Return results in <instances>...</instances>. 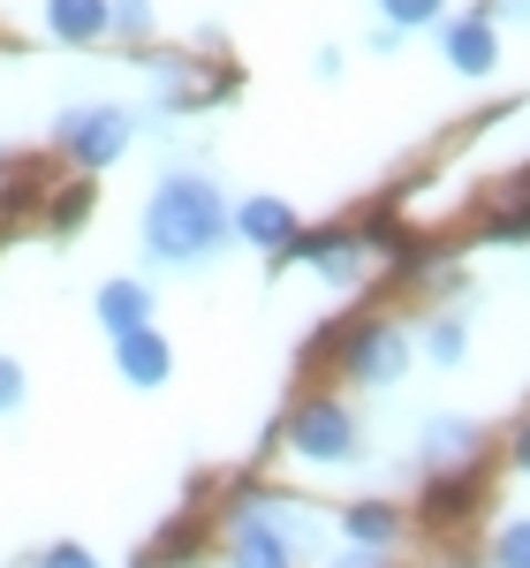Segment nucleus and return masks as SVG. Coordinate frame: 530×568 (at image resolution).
<instances>
[{"mask_svg": "<svg viewBox=\"0 0 530 568\" xmlns=\"http://www.w3.org/2000/svg\"><path fill=\"white\" fill-rule=\"evenodd\" d=\"M144 243H152V258H167V265H205L227 243V197L205 175H167L152 190Z\"/></svg>", "mask_w": 530, "mask_h": 568, "instance_id": "nucleus-1", "label": "nucleus"}, {"mask_svg": "<svg viewBox=\"0 0 530 568\" xmlns=\"http://www.w3.org/2000/svg\"><path fill=\"white\" fill-rule=\"evenodd\" d=\"M288 439H296L304 463H356V447H364V433H356V417L342 402H304Z\"/></svg>", "mask_w": 530, "mask_h": 568, "instance_id": "nucleus-2", "label": "nucleus"}, {"mask_svg": "<svg viewBox=\"0 0 530 568\" xmlns=\"http://www.w3.org/2000/svg\"><path fill=\"white\" fill-rule=\"evenodd\" d=\"M61 144H69L84 168H106V160H122V144H130V114H122V106H84V114L61 122Z\"/></svg>", "mask_w": 530, "mask_h": 568, "instance_id": "nucleus-3", "label": "nucleus"}, {"mask_svg": "<svg viewBox=\"0 0 530 568\" xmlns=\"http://www.w3.org/2000/svg\"><path fill=\"white\" fill-rule=\"evenodd\" d=\"M401 364H409V334H401V326H364V334L349 342L356 379H395Z\"/></svg>", "mask_w": 530, "mask_h": 568, "instance_id": "nucleus-4", "label": "nucleus"}, {"mask_svg": "<svg viewBox=\"0 0 530 568\" xmlns=\"http://www.w3.org/2000/svg\"><path fill=\"white\" fill-rule=\"evenodd\" d=\"M114 356H122V372H130L136 387H160V379L175 372V349H167V334H152V326H130V334H114Z\"/></svg>", "mask_w": 530, "mask_h": 568, "instance_id": "nucleus-5", "label": "nucleus"}, {"mask_svg": "<svg viewBox=\"0 0 530 568\" xmlns=\"http://www.w3.org/2000/svg\"><path fill=\"white\" fill-rule=\"evenodd\" d=\"M447 61H455L462 77H486L492 61H500V39H492L486 16H462V23H447Z\"/></svg>", "mask_w": 530, "mask_h": 568, "instance_id": "nucleus-6", "label": "nucleus"}, {"mask_svg": "<svg viewBox=\"0 0 530 568\" xmlns=\"http://www.w3.org/2000/svg\"><path fill=\"white\" fill-rule=\"evenodd\" d=\"M235 568H288V546L258 524V508L235 516Z\"/></svg>", "mask_w": 530, "mask_h": 568, "instance_id": "nucleus-7", "label": "nucleus"}, {"mask_svg": "<svg viewBox=\"0 0 530 568\" xmlns=\"http://www.w3.org/2000/svg\"><path fill=\"white\" fill-rule=\"evenodd\" d=\"M45 23H53V39L84 45L106 31V0H45Z\"/></svg>", "mask_w": 530, "mask_h": 568, "instance_id": "nucleus-8", "label": "nucleus"}, {"mask_svg": "<svg viewBox=\"0 0 530 568\" xmlns=\"http://www.w3.org/2000/svg\"><path fill=\"white\" fill-rule=\"evenodd\" d=\"M235 227H243L251 243H265V251H273V243H288V235H296V213H288L281 197H251V205L235 213Z\"/></svg>", "mask_w": 530, "mask_h": 568, "instance_id": "nucleus-9", "label": "nucleus"}, {"mask_svg": "<svg viewBox=\"0 0 530 568\" xmlns=\"http://www.w3.org/2000/svg\"><path fill=\"white\" fill-rule=\"evenodd\" d=\"M144 311H152V296H144L136 281H114V288H99V318H106L114 334H130V326H144Z\"/></svg>", "mask_w": 530, "mask_h": 568, "instance_id": "nucleus-10", "label": "nucleus"}, {"mask_svg": "<svg viewBox=\"0 0 530 568\" xmlns=\"http://www.w3.org/2000/svg\"><path fill=\"white\" fill-rule=\"evenodd\" d=\"M425 447H432V463H470V455H478V425H470V417H440V425L425 433Z\"/></svg>", "mask_w": 530, "mask_h": 568, "instance_id": "nucleus-11", "label": "nucleus"}, {"mask_svg": "<svg viewBox=\"0 0 530 568\" xmlns=\"http://www.w3.org/2000/svg\"><path fill=\"white\" fill-rule=\"evenodd\" d=\"M310 265H318V273H326V281L342 288V281H356V273H364V251L334 235V243H310Z\"/></svg>", "mask_w": 530, "mask_h": 568, "instance_id": "nucleus-12", "label": "nucleus"}, {"mask_svg": "<svg viewBox=\"0 0 530 568\" xmlns=\"http://www.w3.org/2000/svg\"><path fill=\"white\" fill-rule=\"evenodd\" d=\"M342 524H349V538H356V546H387V538H395V508L364 500V508H349Z\"/></svg>", "mask_w": 530, "mask_h": 568, "instance_id": "nucleus-13", "label": "nucleus"}, {"mask_svg": "<svg viewBox=\"0 0 530 568\" xmlns=\"http://www.w3.org/2000/svg\"><path fill=\"white\" fill-rule=\"evenodd\" d=\"M425 349H432V364H462V326H455V318H440Z\"/></svg>", "mask_w": 530, "mask_h": 568, "instance_id": "nucleus-14", "label": "nucleus"}, {"mask_svg": "<svg viewBox=\"0 0 530 568\" xmlns=\"http://www.w3.org/2000/svg\"><path fill=\"white\" fill-rule=\"evenodd\" d=\"M500 568H530V524L500 530Z\"/></svg>", "mask_w": 530, "mask_h": 568, "instance_id": "nucleus-15", "label": "nucleus"}, {"mask_svg": "<svg viewBox=\"0 0 530 568\" xmlns=\"http://www.w3.org/2000/svg\"><path fill=\"white\" fill-rule=\"evenodd\" d=\"M387 16H395V23H432L440 0H387Z\"/></svg>", "mask_w": 530, "mask_h": 568, "instance_id": "nucleus-16", "label": "nucleus"}, {"mask_svg": "<svg viewBox=\"0 0 530 568\" xmlns=\"http://www.w3.org/2000/svg\"><path fill=\"white\" fill-rule=\"evenodd\" d=\"M16 402H23V372H16V364H8V356H0V417H8V409H16Z\"/></svg>", "mask_w": 530, "mask_h": 568, "instance_id": "nucleus-17", "label": "nucleus"}, {"mask_svg": "<svg viewBox=\"0 0 530 568\" xmlns=\"http://www.w3.org/2000/svg\"><path fill=\"white\" fill-rule=\"evenodd\" d=\"M39 568H99V561H91L84 546H53V554H45V561H39Z\"/></svg>", "mask_w": 530, "mask_h": 568, "instance_id": "nucleus-18", "label": "nucleus"}, {"mask_svg": "<svg viewBox=\"0 0 530 568\" xmlns=\"http://www.w3.org/2000/svg\"><path fill=\"white\" fill-rule=\"evenodd\" d=\"M334 568H387V561H379V554H342Z\"/></svg>", "mask_w": 530, "mask_h": 568, "instance_id": "nucleus-19", "label": "nucleus"}, {"mask_svg": "<svg viewBox=\"0 0 530 568\" xmlns=\"http://www.w3.org/2000/svg\"><path fill=\"white\" fill-rule=\"evenodd\" d=\"M516 463H523V470H530V425H523V433H516Z\"/></svg>", "mask_w": 530, "mask_h": 568, "instance_id": "nucleus-20", "label": "nucleus"}]
</instances>
